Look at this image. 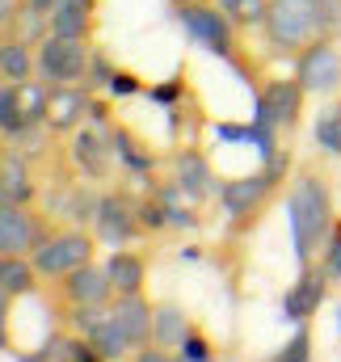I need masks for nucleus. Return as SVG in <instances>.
<instances>
[{"instance_id": "1", "label": "nucleus", "mask_w": 341, "mask_h": 362, "mask_svg": "<svg viewBox=\"0 0 341 362\" xmlns=\"http://www.w3.org/2000/svg\"><path fill=\"white\" fill-rule=\"evenodd\" d=\"M287 223H291V249L299 266H312L337 223V198H333V181L316 160H304L291 173L287 189Z\"/></svg>"}, {"instance_id": "2", "label": "nucleus", "mask_w": 341, "mask_h": 362, "mask_svg": "<svg viewBox=\"0 0 341 362\" xmlns=\"http://www.w3.org/2000/svg\"><path fill=\"white\" fill-rule=\"evenodd\" d=\"M177 25H181L198 47H207L211 55H219L224 64H232L236 72L249 76V64H245V55H241V30H236V21H232L215 0L181 4V8H177Z\"/></svg>"}, {"instance_id": "3", "label": "nucleus", "mask_w": 341, "mask_h": 362, "mask_svg": "<svg viewBox=\"0 0 341 362\" xmlns=\"http://www.w3.org/2000/svg\"><path fill=\"white\" fill-rule=\"evenodd\" d=\"M270 55H299L308 42L320 38V0H270L261 21Z\"/></svg>"}, {"instance_id": "4", "label": "nucleus", "mask_w": 341, "mask_h": 362, "mask_svg": "<svg viewBox=\"0 0 341 362\" xmlns=\"http://www.w3.org/2000/svg\"><path fill=\"white\" fill-rule=\"evenodd\" d=\"M278 185L282 181H274L265 169H257V173H241V177H219V206H224V215H228V223H232V232H249L257 219H261V211L270 206V198L278 194Z\"/></svg>"}, {"instance_id": "5", "label": "nucleus", "mask_w": 341, "mask_h": 362, "mask_svg": "<svg viewBox=\"0 0 341 362\" xmlns=\"http://www.w3.org/2000/svg\"><path fill=\"white\" fill-rule=\"evenodd\" d=\"M93 257H97V232L68 223V228H55V232L38 245L34 266H38V274H42L47 282H55V278H64V274L88 266Z\"/></svg>"}, {"instance_id": "6", "label": "nucleus", "mask_w": 341, "mask_h": 362, "mask_svg": "<svg viewBox=\"0 0 341 362\" xmlns=\"http://www.w3.org/2000/svg\"><path fill=\"white\" fill-rule=\"evenodd\" d=\"M38 81L55 85H85L88 81V59H93V42L85 38H64V34H47L38 42Z\"/></svg>"}, {"instance_id": "7", "label": "nucleus", "mask_w": 341, "mask_h": 362, "mask_svg": "<svg viewBox=\"0 0 341 362\" xmlns=\"http://www.w3.org/2000/svg\"><path fill=\"white\" fill-rule=\"evenodd\" d=\"M93 232L97 240L122 249L131 240L144 236V223H139V194L122 189V185H105L101 189V202H97V219H93Z\"/></svg>"}, {"instance_id": "8", "label": "nucleus", "mask_w": 341, "mask_h": 362, "mask_svg": "<svg viewBox=\"0 0 341 362\" xmlns=\"http://www.w3.org/2000/svg\"><path fill=\"white\" fill-rule=\"evenodd\" d=\"M304 101H308V89L299 85V76H274L253 97V122L274 127L278 135H291L304 118Z\"/></svg>"}, {"instance_id": "9", "label": "nucleus", "mask_w": 341, "mask_h": 362, "mask_svg": "<svg viewBox=\"0 0 341 362\" xmlns=\"http://www.w3.org/2000/svg\"><path fill=\"white\" fill-rule=\"evenodd\" d=\"M295 76L308 97H337L341 93V47L337 38H316L295 55Z\"/></svg>"}, {"instance_id": "10", "label": "nucleus", "mask_w": 341, "mask_h": 362, "mask_svg": "<svg viewBox=\"0 0 341 362\" xmlns=\"http://www.w3.org/2000/svg\"><path fill=\"white\" fill-rule=\"evenodd\" d=\"M55 232L51 215H42L38 206H13V202H0V253H21V257H34L38 245Z\"/></svg>"}, {"instance_id": "11", "label": "nucleus", "mask_w": 341, "mask_h": 362, "mask_svg": "<svg viewBox=\"0 0 341 362\" xmlns=\"http://www.w3.org/2000/svg\"><path fill=\"white\" fill-rule=\"evenodd\" d=\"M68 165H72L76 177L93 181V185H105V181L114 177V169H118V156H114L105 131L85 122L81 131L68 135Z\"/></svg>"}, {"instance_id": "12", "label": "nucleus", "mask_w": 341, "mask_h": 362, "mask_svg": "<svg viewBox=\"0 0 341 362\" xmlns=\"http://www.w3.org/2000/svg\"><path fill=\"white\" fill-rule=\"evenodd\" d=\"M51 291H55V299L68 303V308H101V303L114 299V282H110L105 266H97V262H88L81 270L55 278Z\"/></svg>"}, {"instance_id": "13", "label": "nucleus", "mask_w": 341, "mask_h": 362, "mask_svg": "<svg viewBox=\"0 0 341 362\" xmlns=\"http://www.w3.org/2000/svg\"><path fill=\"white\" fill-rule=\"evenodd\" d=\"M329 274L320 262H312V266H299V278L287 286V295H282V316L291 320V325H308L316 312H320V303H325V295H329Z\"/></svg>"}, {"instance_id": "14", "label": "nucleus", "mask_w": 341, "mask_h": 362, "mask_svg": "<svg viewBox=\"0 0 341 362\" xmlns=\"http://www.w3.org/2000/svg\"><path fill=\"white\" fill-rule=\"evenodd\" d=\"M169 160H173V181H177L194 202H207L211 194H219L215 165H211V156H207L198 144H181Z\"/></svg>"}, {"instance_id": "15", "label": "nucleus", "mask_w": 341, "mask_h": 362, "mask_svg": "<svg viewBox=\"0 0 341 362\" xmlns=\"http://www.w3.org/2000/svg\"><path fill=\"white\" fill-rule=\"evenodd\" d=\"M88 105H93V89L85 85H55L51 101H47V131L51 135H72L88 122Z\"/></svg>"}, {"instance_id": "16", "label": "nucleus", "mask_w": 341, "mask_h": 362, "mask_svg": "<svg viewBox=\"0 0 341 362\" xmlns=\"http://www.w3.org/2000/svg\"><path fill=\"white\" fill-rule=\"evenodd\" d=\"M105 131V139H110V148H114V156H118V169L122 173H131V177H144L152 181L156 177V152L148 148V139H139L127 122H110V127H101Z\"/></svg>"}, {"instance_id": "17", "label": "nucleus", "mask_w": 341, "mask_h": 362, "mask_svg": "<svg viewBox=\"0 0 341 362\" xmlns=\"http://www.w3.org/2000/svg\"><path fill=\"white\" fill-rule=\"evenodd\" d=\"M38 181L30 160L17 152V148H4L0 152V202H13V206H34L38 202Z\"/></svg>"}, {"instance_id": "18", "label": "nucleus", "mask_w": 341, "mask_h": 362, "mask_svg": "<svg viewBox=\"0 0 341 362\" xmlns=\"http://www.w3.org/2000/svg\"><path fill=\"white\" fill-rule=\"evenodd\" d=\"M110 312L118 320V329L131 337V346H152V316H156V303L148 295H114L110 299Z\"/></svg>"}, {"instance_id": "19", "label": "nucleus", "mask_w": 341, "mask_h": 362, "mask_svg": "<svg viewBox=\"0 0 341 362\" xmlns=\"http://www.w3.org/2000/svg\"><path fill=\"white\" fill-rule=\"evenodd\" d=\"M105 274L114 282V295H144V282H148V257L135 253V249H110L105 257Z\"/></svg>"}, {"instance_id": "20", "label": "nucleus", "mask_w": 341, "mask_h": 362, "mask_svg": "<svg viewBox=\"0 0 341 362\" xmlns=\"http://www.w3.org/2000/svg\"><path fill=\"white\" fill-rule=\"evenodd\" d=\"M93 25H97V0H55V8H51V34L93 42Z\"/></svg>"}, {"instance_id": "21", "label": "nucleus", "mask_w": 341, "mask_h": 362, "mask_svg": "<svg viewBox=\"0 0 341 362\" xmlns=\"http://www.w3.org/2000/svg\"><path fill=\"white\" fill-rule=\"evenodd\" d=\"M38 47L17 38V34H0V81L8 85H21V81H34L38 76Z\"/></svg>"}, {"instance_id": "22", "label": "nucleus", "mask_w": 341, "mask_h": 362, "mask_svg": "<svg viewBox=\"0 0 341 362\" xmlns=\"http://www.w3.org/2000/svg\"><path fill=\"white\" fill-rule=\"evenodd\" d=\"M47 278L38 274L34 257H21V253H0V291H8L13 299H30L38 295Z\"/></svg>"}, {"instance_id": "23", "label": "nucleus", "mask_w": 341, "mask_h": 362, "mask_svg": "<svg viewBox=\"0 0 341 362\" xmlns=\"http://www.w3.org/2000/svg\"><path fill=\"white\" fill-rule=\"evenodd\" d=\"M190 316H185V308L181 303H156V316H152V346H165V350H177L181 341H185V333H190Z\"/></svg>"}, {"instance_id": "24", "label": "nucleus", "mask_w": 341, "mask_h": 362, "mask_svg": "<svg viewBox=\"0 0 341 362\" xmlns=\"http://www.w3.org/2000/svg\"><path fill=\"white\" fill-rule=\"evenodd\" d=\"M312 135H316V148L325 156H341V93L337 97H325V110L316 114Z\"/></svg>"}, {"instance_id": "25", "label": "nucleus", "mask_w": 341, "mask_h": 362, "mask_svg": "<svg viewBox=\"0 0 341 362\" xmlns=\"http://www.w3.org/2000/svg\"><path fill=\"white\" fill-rule=\"evenodd\" d=\"M25 131H30V118H25V110H21L17 85L0 81V139H4V144H13V139H17V135H25Z\"/></svg>"}, {"instance_id": "26", "label": "nucleus", "mask_w": 341, "mask_h": 362, "mask_svg": "<svg viewBox=\"0 0 341 362\" xmlns=\"http://www.w3.org/2000/svg\"><path fill=\"white\" fill-rule=\"evenodd\" d=\"M17 362H76V333L55 329V333L42 337V346L34 354H21Z\"/></svg>"}, {"instance_id": "27", "label": "nucleus", "mask_w": 341, "mask_h": 362, "mask_svg": "<svg viewBox=\"0 0 341 362\" xmlns=\"http://www.w3.org/2000/svg\"><path fill=\"white\" fill-rule=\"evenodd\" d=\"M219 8L236 21V30H253L265 21V13H270V0H219Z\"/></svg>"}, {"instance_id": "28", "label": "nucleus", "mask_w": 341, "mask_h": 362, "mask_svg": "<svg viewBox=\"0 0 341 362\" xmlns=\"http://www.w3.org/2000/svg\"><path fill=\"white\" fill-rule=\"evenodd\" d=\"M139 223H144V236H161V232H169L165 202H161L152 189H144V194H139Z\"/></svg>"}, {"instance_id": "29", "label": "nucleus", "mask_w": 341, "mask_h": 362, "mask_svg": "<svg viewBox=\"0 0 341 362\" xmlns=\"http://www.w3.org/2000/svg\"><path fill=\"white\" fill-rule=\"evenodd\" d=\"M265 362H312V329H308V325H299V329H295V337H291L278 354H270Z\"/></svg>"}, {"instance_id": "30", "label": "nucleus", "mask_w": 341, "mask_h": 362, "mask_svg": "<svg viewBox=\"0 0 341 362\" xmlns=\"http://www.w3.org/2000/svg\"><path fill=\"white\" fill-rule=\"evenodd\" d=\"M177 354L185 362H211L215 358V346H211V337H207L198 325H190V333H185V341L177 346Z\"/></svg>"}, {"instance_id": "31", "label": "nucleus", "mask_w": 341, "mask_h": 362, "mask_svg": "<svg viewBox=\"0 0 341 362\" xmlns=\"http://www.w3.org/2000/svg\"><path fill=\"white\" fill-rule=\"evenodd\" d=\"M185 93H190V85H185V72H177V76H173V81H165V85H148V89H144V97H148V101H156V105H177Z\"/></svg>"}, {"instance_id": "32", "label": "nucleus", "mask_w": 341, "mask_h": 362, "mask_svg": "<svg viewBox=\"0 0 341 362\" xmlns=\"http://www.w3.org/2000/svg\"><path fill=\"white\" fill-rule=\"evenodd\" d=\"M316 262L325 266V274L333 282H341V215H337V223H333V232H329V240H325V249H320Z\"/></svg>"}, {"instance_id": "33", "label": "nucleus", "mask_w": 341, "mask_h": 362, "mask_svg": "<svg viewBox=\"0 0 341 362\" xmlns=\"http://www.w3.org/2000/svg\"><path fill=\"white\" fill-rule=\"evenodd\" d=\"M114 68L118 64H110V55L101 51V47H93V59H88V81H85V89H105L110 85V76H114Z\"/></svg>"}, {"instance_id": "34", "label": "nucleus", "mask_w": 341, "mask_h": 362, "mask_svg": "<svg viewBox=\"0 0 341 362\" xmlns=\"http://www.w3.org/2000/svg\"><path fill=\"white\" fill-rule=\"evenodd\" d=\"M148 89L131 68H114V76H110V85H105V93L110 97H139V93Z\"/></svg>"}, {"instance_id": "35", "label": "nucleus", "mask_w": 341, "mask_h": 362, "mask_svg": "<svg viewBox=\"0 0 341 362\" xmlns=\"http://www.w3.org/2000/svg\"><path fill=\"white\" fill-rule=\"evenodd\" d=\"M341 34V0H320V38Z\"/></svg>"}, {"instance_id": "36", "label": "nucleus", "mask_w": 341, "mask_h": 362, "mask_svg": "<svg viewBox=\"0 0 341 362\" xmlns=\"http://www.w3.org/2000/svg\"><path fill=\"white\" fill-rule=\"evenodd\" d=\"M211 135L219 144H249V127H241V122H211Z\"/></svg>"}, {"instance_id": "37", "label": "nucleus", "mask_w": 341, "mask_h": 362, "mask_svg": "<svg viewBox=\"0 0 341 362\" xmlns=\"http://www.w3.org/2000/svg\"><path fill=\"white\" fill-rule=\"evenodd\" d=\"M131 362H181L177 358V350H165V346H139Z\"/></svg>"}, {"instance_id": "38", "label": "nucleus", "mask_w": 341, "mask_h": 362, "mask_svg": "<svg viewBox=\"0 0 341 362\" xmlns=\"http://www.w3.org/2000/svg\"><path fill=\"white\" fill-rule=\"evenodd\" d=\"M8 320H13V295L0 291V350L13 346V337H8Z\"/></svg>"}, {"instance_id": "39", "label": "nucleus", "mask_w": 341, "mask_h": 362, "mask_svg": "<svg viewBox=\"0 0 341 362\" xmlns=\"http://www.w3.org/2000/svg\"><path fill=\"white\" fill-rule=\"evenodd\" d=\"M17 4H21V0H0V34L8 30V21H13V13H17Z\"/></svg>"}, {"instance_id": "40", "label": "nucleus", "mask_w": 341, "mask_h": 362, "mask_svg": "<svg viewBox=\"0 0 341 362\" xmlns=\"http://www.w3.org/2000/svg\"><path fill=\"white\" fill-rule=\"evenodd\" d=\"M25 4H34V8H42V13H51V8H55V0H25Z\"/></svg>"}, {"instance_id": "41", "label": "nucleus", "mask_w": 341, "mask_h": 362, "mask_svg": "<svg viewBox=\"0 0 341 362\" xmlns=\"http://www.w3.org/2000/svg\"><path fill=\"white\" fill-rule=\"evenodd\" d=\"M173 8H181V4H198V0H169Z\"/></svg>"}, {"instance_id": "42", "label": "nucleus", "mask_w": 341, "mask_h": 362, "mask_svg": "<svg viewBox=\"0 0 341 362\" xmlns=\"http://www.w3.org/2000/svg\"><path fill=\"white\" fill-rule=\"evenodd\" d=\"M177 358H181V354H177ZM181 362H185V358H181ZM211 362H215V358H211Z\"/></svg>"}, {"instance_id": "43", "label": "nucleus", "mask_w": 341, "mask_h": 362, "mask_svg": "<svg viewBox=\"0 0 341 362\" xmlns=\"http://www.w3.org/2000/svg\"><path fill=\"white\" fill-rule=\"evenodd\" d=\"M337 329H341V320H337Z\"/></svg>"}, {"instance_id": "44", "label": "nucleus", "mask_w": 341, "mask_h": 362, "mask_svg": "<svg viewBox=\"0 0 341 362\" xmlns=\"http://www.w3.org/2000/svg\"><path fill=\"white\" fill-rule=\"evenodd\" d=\"M337 185H341V177H337Z\"/></svg>"}, {"instance_id": "45", "label": "nucleus", "mask_w": 341, "mask_h": 362, "mask_svg": "<svg viewBox=\"0 0 341 362\" xmlns=\"http://www.w3.org/2000/svg\"><path fill=\"white\" fill-rule=\"evenodd\" d=\"M215 4H219V0H215Z\"/></svg>"}]
</instances>
